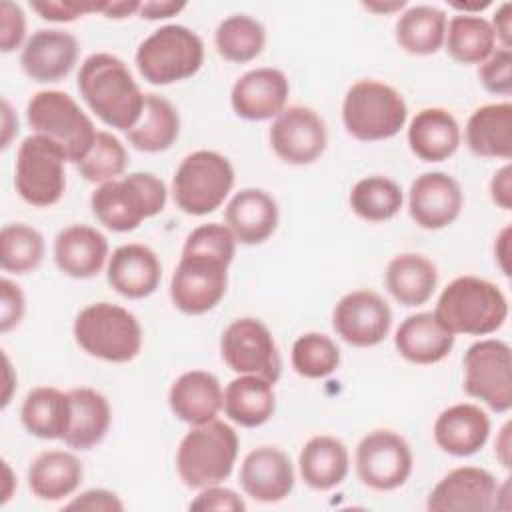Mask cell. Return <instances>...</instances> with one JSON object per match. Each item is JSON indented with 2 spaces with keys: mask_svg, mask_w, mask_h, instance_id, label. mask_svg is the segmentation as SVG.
I'll list each match as a JSON object with an SVG mask.
<instances>
[{
  "mask_svg": "<svg viewBox=\"0 0 512 512\" xmlns=\"http://www.w3.org/2000/svg\"><path fill=\"white\" fill-rule=\"evenodd\" d=\"M384 282L396 302L414 308L432 298L438 284V270L426 256L402 252L388 262Z\"/></svg>",
  "mask_w": 512,
  "mask_h": 512,
  "instance_id": "34",
  "label": "cell"
},
{
  "mask_svg": "<svg viewBox=\"0 0 512 512\" xmlns=\"http://www.w3.org/2000/svg\"><path fill=\"white\" fill-rule=\"evenodd\" d=\"M214 44L224 60L246 64L262 54L266 46V30L248 14H232L218 24Z\"/></svg>",
  "mask_w": 512,
  "mask_h": 512,
  "instance_id": "40",
  "label": "cell"
},
{
  "mask_svg": "<svg viewBox=\"0 0 512 512\" xmlns=\"http://www.w3.org/2000/svg\"><path fill=\"white\" fill-rule=\"evenodd\" d=\"M22 426L36 438L62 440L70 424V396L54 386L32 388L20 408Z\"/></svg>",
  "mask_w": 512,
  "mask_h": 512,
  "instance_id": "36",
  "label": "cell"
},
{
  "mask_svg": "<svg viewBox=\"0 0 512 512\" xmlns=\"http://www.w3.org/2000/svg\"><path fill=\"white\" fill-rule=\"evenodd\" d=\"M76 80L82 100L106 126L128 132L138 122L144 94L122 58L108 52L90 54Z\"/></svg>",
  "mask_w": 512,
  "mask_h": 512,
  "instance_id": "2",
  "label": "cell"
},
{
  "mask_svg": "<svg viewBox=\"0 0 512 512\" xmlns=\"http://www.w3.org/2000/svg\"><path fill=\"white\" fill-rule=\"evenodd\" d=\"M84 478L82 462L66 450L40 452L28 468L30 492L46 502H56L72 496Z\"/></svg>",
  "mask_w": 512,
  "mask_h": 512,
  "instance_id": "32",
  "label": "cell"
},
{
  "mask_svg": "<svg viewBox=\"0 0 512 512\" xmlns=\"http://www.w3.org/2000/svg\"><path fill=\"white\" fill-rule=\"evenodd\" d=\"M352 212L366 222H386L392 220L402 204L404 194L398 182L388 176H366L360 178L348 196Z\"/></svg>",
  "mask_w": 512,
  "mask_h": 512,
  "instance_id": "39",
  "label": "cell"
},
{
  "mask_svg": "<svg viewBox=\"0 0 512 512\" xmlns=\"http://www.w3.org/2000/svg\"><path fill=\"white\" fill-rule=\"evenodd\" d=\"M510 428H512V424L506 422V424L502 426L498 438H496V444H494L496 458L500 460V464H502L504 468H510V446H512V442H510Z\"/></svg>",
  "mask_w": 512,
  "mask_h": 512,
  "instance_id": "54",
  "label": "cell"
},
{
  "mask_svg": "<svg viewBox=\"0 0 512 512\" xmlns=\"http://www.w3.org/2000/svg\"><path fill=\"white\" fill-rule=\"evenodd\" d=\"M140 4L138 0H120V2H96V12L104 14L106 18H112V20H122V18H128L132 14H138L140 10Z\"/></svg>",
  "mask_w": 512,
  "mask_h": 512,
  "instance_id": "53",
  "label": "cell"
},
{
  "mask_svg": "<svg viewBox=\"0 0 512 512\" xmlns=\"http://www.w3.org/2000/svg\"><path fill=\"white\" fill-rule=\"evenodd\" d=\"M454 340L456 336L438 322L434 312L410 314L394 334L398 354L420 366L442 362L452 352Z\"/></svg>",
  "mask_w": 512,
  "mask_h": 512,
  "instance_id": "27",
  "label": "cell"
},
{
  "mask_svg": "<svg viewBox=\"0 0 512 512\" xmlns=\"http://www.w3.org/2000/svg\"><path fill=\"white\" fill-rule=\"evenodd\" d=\"M180 134L178 110L160 94H144V108L138 122L126 132L128 142L148 154L168 150Z\"/></svg>",
  "mask_w": 512,
  "mask_h": 512,
  "instance_id": "35",
  "label": "cell"
},
{
  "mask_svg": "<svg viewBox=\"0 0 512 512\" xmlns=\"http://www.w3.org/2000/svg\"><path fill=\"white\" fill-rule=\"evenodd\" d=\"M290 94L288 78L282 70L260 66L244 72L230 90L232 110L252 122L276 118Z\"/></svg>",
  "mask_w": 512,
  "mask_h": 512,
  "instance_id": "20",
  "label": "cell"
},
{
  "mask_svg": "<svg viewBox=\"0 0 512 512\" xmlns=\"http://www.w3.org/2000/svg\"><path fill=\"white\" fill-rule=\"evenodd\" d=\"M224 364L236 374H254L276 384L282 374V360L270 328L258 318H236L220 338Z\"/></svg>",
  "mask_w": 512,
  "mask_h": 512,
  "instance_id": "13",
  "label": "cell"
},
{
  "mask_svg": "<svg viewBox=\"0 0 512 512\" xmlns=\"http://www.w3.org/2000/svg\"><path fill=\"white\" fill-rule=\"evenodd\" d=\"M32 10L48 22H74L84 14L96 12V2H76V0H40L30 2Z\"/></svg>",
  "mask_w": 512,
  "mask_h": 512,
  "instance_id": "46",
  "label": "cell"
},
{
  "mask_svg": "<svg viewBox=\"0 0 512 512\" xmlns=\"http://www.w3.org/2000/svg\"><path fill=\"white\" fill-rule=\"evenodd\" d=\"M232 162L216 150H196L182 158L172 178L174 204L190 216L220 208L234 186Z\"/></svg>",
  "mask_w": 512,
  "mask_h": 512,
  "instance_id": "10",
  "label": "cell"
},
{
  "mask_svg": "<svg viewBox=\"0 0 512 512\" xmlns=\"http://www.w3.org/2000/svg\"><path fill=\"white\" fill-rule=\"evenodd\" d=\"M298 470L306 486L314 490H332L338 484H342L348 476V448L336 436H312L300 450Z\"/></svg>",
  "mask_w": 512,
  "mask_h": 512,
  "instance_id": "31",
  "label": "cell"
},
{
  "mask_svg": "<svg viewBox=\"0 0 512 512\" xmlns=\"http://www.w3.org/2000/svg\"><path fill=\"white\" fill-rule=\"evenodd\" d=\"M464 140L472 154L480 158L512 156V104L496 102L476 108L464 128Z\"/></svg>",
  "mask_w": 512,
  "mask_h": 512,
  "instance_id": "30",
  "label": "cell"
},
{
  "mask_svg": "<svg viewBox=\"0 0 512 512\" xmlns=\"http://www.w3.org/2000/svg\"><path fill=\"white\" fill-rule=\"evenodd\" d=\"M166 184L152 172H130L128 176L100 184L90 196L96 220L112 232H130L146 218L160 214L166 206Z\"/></svg>",
  "mask_w": 512,
  "mask_h": 512,
  "instance_id": "4",
  "label": "cell"
},
{
  "mask_svg": "<svg viewBox=\"0 0 512 512\" xmlns=\"http://www.w3.org/2000/svg\"><path fill=\"white\" fill-rule=\"evenodd\" d=\"M236 458V430L222 420H210L192 426L180 440L176 450V472L184 486L200 490L222 484L232 474Z\"/></svg>",
  "mask_w": 512,
  "mask_h": 512,
  "instance_id": "5",
  "label": "cell"
},
{
  "mask_svg": "<svg viewBox=\"0 0 512 512\" xmlns=\"http://www.w3.org/2000/svg\"><path fill=\"white\" fill-rule=\"evenodd\" d=\"M106 278L120 296L140 300L156 292L162 280V264L152 248L136 242L122 244L108 258Z\"/></svg>",
  "mask_w": 512,
  "mask_h": 512,
  "instance_id": "22",
  "label": "cell"
},
{
  "mask_svg": "<svg viewBox=\"0 0 512 512\" xmlns=\"http://www.w3.org/2000/svg\"><path fill=\"white\" fill-rule=\"evenodd\" d=\"M26 312V298L22 288L8 280H0V332L6 334L12 328H16Z\"/></svg>",
  "mask_w": 512,
  "mask_h": 512,
  "instance_id": "47",
  "label": "cell"
},
{
  "mask_svg": "<svg viewBox=\"0 0 512 512\" xmlns=\"http://www.w3.org/2000/svg\"><path fill=\"white\" fill-rule=\"evenodd\" d=\"M224 414L238 426L258 428L276 410L274 384L254 374H238L224 388Z\"/></svg>",
  "mask_w": 512,
  "mask_h": 512,
  "instance_id": "33",
  "label": "cell"
},
{
  "mask_svg": "<svg viewBox=\"0 0 512 512\" xmlns=\"http://www.w3.org/2000/svg\"><path fill=\"white\" fill-rule=\"evenodd\" d=\"M408 106L404 96L390 84L378 80L354 82L342 100V122L346 132L360 142L394 138L406 124Z\"/></svg>",
  "mask_w": 512,
  "mask_h": 512,
  "instance_id": "7",
  "label": "cell"
},
{
  "mask_svg": "<svg viewBox=\"0 0 512 512\" xmlns=\"http://www.w3.org/2000/svg\"><path fill=\"white\" fill-rule=\"evenodd\" d=\"M464 392L504 414L512 408V352L504 340L484 338L468 346L464 360Z\"/></svg>",
  "mask_w": 512,
  "mask_h": 512,
  "instance_id": "12",
  "label": "cell"
},
{
  "mask_svg": "<svg viewBox=\"0 0 512 512\" xmlns=\"http://www.w3.org/2000/svg\"><path fill=\"white\" fill-rule=\"evenodd\" d=\"M446 24L444 10L430 4L410 6L396 20V42L404 52L414 56L436 54L444 46Z\"/></svg>",
  "mask_w": 512,
  "mask_h": 512,
  "instance_id": "37",
  "label": "cell"
},
{
  "mask_svg": "<svg viewBox=\"0 0 512 512\" xmlns=\"http://www.w3.org/2000/svg\"><path fill=\"white\" fill-rule=\"evenodd\" d=\"M432 434L442 452L458 458L472 456L488 442L490 418L476 404H452L436 416Z\"/></svg>",
  "mask_w": 512,
  "mask_h": 512,
  "instance_id": "23",
  "label": "cell"
},
{
  "mask_svg": "<svg viewBox=\"0 0 512 512\" xmlns=\"http://www.w3.org/2000/svg\"><path fill=\"white\" fill-rule=\"evenodd\" d=\"M434 316L454 336H488L506 322L508 300L494 282L466 274L442 290Z\"/></svg>",
  "mask_w": 512,
  "mask_h": 512,
  "instance_id": "3",
  "label": "cell"
},
{
  "mask_svg": "<svg viewBox=\"0 0 512 512\" xmlns=\"http://www.w3.org/2000/svg\"><path fill=\"white\" fill-rule=\"evenodd\" d=\"M464 208L460 182L446 172H424L408 190V214L424 230L450 226Z\"/></svg>",
  "mask_w": 512,
  "mask_h": 512,
  "instance_id": "18",
  "label": "cell"
},
{
  "mask_svg": "<svg viewBox=\"0 0 512 512\" xmlns=\"http://www.w3.org/2000/svg\"><path fill=\"white\" fill-rule=\"evenodd\" d=\"M508 246H510V228L506 226L502 232H500V236H498V240H496V246H494V254H496V260H498V264H500V268H502V272L506 274V276H510V266H508Z\"/></svg>",
  "mask_w": 512,
  "mask_h": 512,
  "instance_id": "56",
  "label": "cell"
},
{
  "mask_svg": "<svg viewBox=\"0 0 512 512\" xmlns=\"http://www.w3.org/2000/svg\"><path fill=\"white\" fill-rule=\"evenodd\" d=\"M106 236L86 224H70L54 238V262L70 278L86 280L96 276L108 262Z\"/></svg>",
  "mask_w": 512,
  "mask_h": 512,
  "instance_id": "24",
  "label": "cell"
},
{
  "mask_svg": "<svg viewBox=\"0 0 512 512\" xmlns=\"http://www.w3.org/2000/svg\"><path fill=\"white\" fill-rule=\"evenodd\" d=\"M2 148H6L10 144V138L14 132H18V118L12 112L8 100H2Z\"/></svg>",
  "mask_w": 512,
  "mask_h": 512,
  "instance_id": "55",
  "label": "cell"
},
{
  "mask_svg": "<svg viewBox=\"0 0 512 512\" xmlns=\"http://www.w3.org/2000/svg\"><path fill=\"white\" fill-rule=\"evenodd\" d=\"M190 510H218V512H244L246 502L232 488L220 484L200 488L198 496L190 502Z\"/></svg>",
  "mask_w": 512,
  "mask_h": 512,
  "instance_id": "48",
  "label": "cell"
},
{
  "mask_svg": "<svg viewBox=\"0 0 512 512\" xmlns=\"http://www.w3.org/2000/svg\"><path fill=\"white\" fill-rule=\"evenodd\" d=\"M354 466L364 486L378 492H390L406 484L412 474L414 456L410 444L398 432L378 428L358 442Z\"/></svg>",
  "mask_w": 512,
  "mask_h": 512,
  "instance_id": "14",
  "label": "cell"
},
{
  "mask_svg": "<svg viewBox=\"0 0 512 512\" xmlns=\"http://www.w3.org/2000/svg\"><path fill=\"white\" fill-rule=\"evenodd\" d=\"M492 2L490 0H484V2H472V4H466V2H450L452 8L460 10V14H476V12H482L484 8H488Z\"/></svg>",
  "mask_w": 512,
  "mask_h": 512,
  "instance_id": "58",
  "label": "cell"
},
{
  "mask_svg": "<svg viewBox=\"0 0 512 512\" xmlns=\"http://www.w3.org/2000/svg\"><path fill=\"white\" fill-rule=\"evenodd\" d=\"M490 198L492 202L502 208H512V166L504 164L490 180Z\"/></svg>",
  "mask_w": 512,
  "mask_h": 512,
  "instance_id": "50",
  "label": "cell"
},
{
  "mask_svg": "<svg viewBox=\"0 0 512 512\" xmlns=\"http://www.w3.org/2000/svg\"><path fill=\"white\" fill-rule=\"evenodd\" d=\"M34 134L50 138L68 162L80 164L96 140V128L78 102L62 90H40L26 104Z\"/></svg>",
  "mask_w": 512,
  "mask_h": 512,
  "instance_id": "9",
  "label": "cell"
},
{
  "mask_svg": "<svg viewBox=\"0 0 512 512\" xmlns=\"http://www.w3.org/2000/svg\"><path fill=\"white\" fill-rule=\"evenodd\" d=\"M268 136L274 154L294 166L316 162L328 144L326 122L308 106L284 108L274 118Z\"/></svg>",
  "mask_w": 512,
  "mask_h": 512,
  "instance_id": "16",
  "label": "cell"
},
{
  "mask_svg": "<svg viewBox=\"0 0 512 512\" xmlns=\"http://www.w3.org/2000/svg\"><path fill=\"white\" fill-rule=\"evenodd\" d=\"M482 86L490 94L510 96L512 94V48H496L478 70Z\"/></svg>",
  "mask_w": 512,
  "mask_h": 512,
  "instance_id": "44",
  "label": "cell"
},
{
  "mask_svg": "<svg viewBox=\"0 0 512 512\" xmlns=\"http://www.w3.org/2000/svg\"><path fill=\"white\" fill-rule=\"evenodd\" d=\"M224 404L220 380L206 370H188L180 374L168 390V406L172 414L190 424H206L216 420Z\"/></svg>",
  "mask_w": 512,
  "mask_h": 512,
  "instance_id": "26",
  "label": "cell"
},
{
  "mask_svg": "<svg viewBox=\"0 0 512 512\" xmlns=\"http://www.w3.org/2000/svg\"><path fill=\"white\" fill-rule=\"evenodd\" d=\"M408 146L424 162H442L460 146V126L454 114L440 106L422 108L410 120Z\"/></svg>",
  "mask_w": 512,
  "mask_h": 512,
  "instance_id": "28",
  "label": "cell"
},
{
  "mask_svg": "<svg viewBox=\"0 0 512 512\" xmlns=\"http://www.w3.org/2000/svg\"><path fill=\"white\" fill-rule=\"evenodd\" d=\"M64 510H90V512H122L124 504L122 500L104 488H92L82 492L80 496H74L68 504H64Z\"/></svg>",
  "mask_w": 512,
  "mask_h": 512,
  "instance_id": "49",
  "label": "cell"
},
{
  "mask_svg": "<svg viewBox=\"0 0 512 512\" xmlns=\"http://www.w3.org/2000/svg\"><path fill=\"white\" fill-rule=\"evenodd\" d=\"M134 64L148 84L168 86L182 82L202 68L204 42L188 26L166 24L140 42Z\"/></svg>",
  "mask_w": 512,
  "mask_h": 512,
  "instance_id": "8",
  "label": "cell"
},
{
  "mask_svg": "<svg viewBox=\"0 0 512 512\" xmlns=\"http://www.w3.org/2000/svg\"><path fill=\"white\" fill-rule=\"evenodd\" d=\"M184 8H186L184 2H170V0H160L158 2V0H152V2H142L138 14L144 20H162V18L176 16Z\"/></svg>",
  "mask_w": 512,
  "mask_h": 512,
  "instance_id": "52",
  "label": "cell"
},
{
  "mask_svg": "<svg viewBox=\"0 0 512 512\" xmlns=\"http://www.w3.org/2000/svg\"><path fill=\"white\" fill-rule=\"evenodd\" d=\"M234 254L236 238L228 226L210 222L194 228L184 240L170 278L172 304L188 316L214 310L226 294Z\"/></svg>",
  "mask_w": 512,
  "mask_h": 512,
  "instance_id": "1",
  "label": "cell"
},
{
  "mask_svg": "<svg viewBox=\"0 0 512 512\" xmlns=\"http://www.w3.org/2000/svg\"><path fill=\"white\" fill-rule=\"evenodd\" d=\"M490 24L496 34V42H500L502 48H512V4L510 2H504L496 8Z\"/></svg>",
  "mask_w": 512,
  "mask_h": 512,
  "instance_id": "51",
  "label": "cell"
},
{
  "mask_svg": "<svg viewBox=\"0 0 512 512\" xmlns=\"http://www.w3.org/2000/svg\"><path fill=\"white\" fill-rule=\"evenodd\" d=\"M278 204L262 188H242L224 210V220L236 242L254 246L266 242L278 226Z\"/></svg>",
  "mask_w": 512,
  "mask_h": 512,
  "instance_id": "25",
  "label": "cell"
},
{
  "mask_svg": "<svg viewBox=\"0 0 512 512\" xmlns=\"http://www.w3.org/2000/svg\"><path fill=\"white\" fill-rule=\"evenodd\" d=\"M444 46L458 64H482L496 50V34L480 14H456L446 24Z\"/></svg>",
  "mask_w": 512,
  "mask_h": 512,
  "instance_id": "38",
  "label": "cell"
},
{
  "mask_svg": "<svg viewBox=\"0 0 512 512\" xmlns=\"http://www.w3.org/2000/svg\"><path fill=\"white\" fill-rule=\"evenodd\" d=\"M78 54L80 44L74 34L58 28H42L22 46L20 66L34 82H60L76 66Z\"/></svg>",
  "mask_w": 512,
  "mask_h": 512,
  "instance_id": "19",
  "label": "cell"
},
{
  "mask_svg": "<svg viewBox=\"0 0 512 512\" xmlns=\"http://www.w3.org/2000/svg\"><path fill=\"white\" fill-rule=\"evenodd\" d=\"M44 236L24 224H4L0 230V266L10 274H28L44 260Z\"/></svg>",
  "mask_w": 512,
  "mask_h": 512,
  "instance_id": "41",
  "label": "cell"
},
{
  "mask_svg": "<svg viewBox=\"0 0 512 512\" xmlns=\"http://www.w3.org/2000/svg\"><path fill=\"white\" fill-rule=\"evenodd\" d=\"M128 166V152L124 144L110 132H98L90 152L76 164L80 176L92 184H104L124 174Z\"/></svg>",
  "mask_w": 512,
  "mask_h": 512,
  "instance_id": "43",
  "label": "cell"
},
{
  "mask_svg": "<svg viewBox=\"0 0 512 512\" xmlns=\"http://www.w3.org/2000/svg\"><path fill=\"white\" fill-rule=\"evenodd\" d=\"M26 38V14L20 4L2 0L0 2V50L14 52ZM26 44V42H24Z\"/></svg>",
  "mask_w": 512,
  "mask_h": 512,
  "instance_id": "45",
  "label": "cell"
},
{
  "mask_svg": "<svg viewBox=\"0 0 512 512\" xmlns=\"http://www.w3.org/2000/svg\"><path fill=\"white\" fill-rule=\"evenodd\" d=\"M74 340L92 358L126 364L142 350V326L138 318L112 302H94L74 318Z\"/></svg>",
  "mask_w": 512,
  "mask_h": 512,
  "instance_id": "6",
  "label": "cell"
},
{
  "mask_svg": "<svg viewBox=\"0 0 512 512\" xmlns=\"http://www.w3.org/2000/svg\"><path fill=\"white\" fill-rule=\"evenodd\" d=\"M70 424L64 444L72 450H90L104 440L112 424V410L106 396L94 388L78 386L68 390Z\"/></svg>",
  "mask_w": 512,
  "mask_h": 512,
  "instance_id": "29",
  "label": "cell"
},
{
  "mask_svg": "<svg viewBox=\"0 0 512 512\" xmlns=\"http://www.w3.org/2000/svg\"><path fill=\"white\" fill-rule=\"evenodd\" d=\"M498 486L486 468L460 466L438 480L428 494L426 508L430 512H492Z\"/></svg>",
  "mask_w": 512,
  "mask_h": 512,
  "instance_id": "17",
  "label": "cell"
},
{
  "mask_svg": "<svg viewBox=\"0 0 512 512\" xmlns=\"http://www.w3.org/2000/svg\"><path fill=\"white\" fill-rule=\"evenodd\" d=\"M238 482L252 500L272 504L292 492L294 468L288 454L280 448L258 446L244 456Z\"/></svg>",
  "mask_w": 512,
  "mask_h": 512,
  "instance_id": "21",
  "label": "cell"
},
{
  "mask_svg": "<svg viewBox=\"0 0 512 512\" xmlns=\"http://www.w3.org/2000/svg\"><path fill=\"white\" fill-rule=\"evenodd\" d=\"M334 332L350 346L370 348L380 344L392 328V310L374 290H352L332 310Z\"/></svg>",
  "mask_w": 512,
  "mask_h": 512,
  "instance_id": "15",
  "label": "cell"
},
{
  "mask_svg": "<svg viewBox=\"0 0 512 512\" xmlns=\"http://www.w3.org/2000/svg\"><path fill=\"white\" fill-rule=\"evenodd\" d=\"M64 152L46 136H26L16 152L14 188L18 196L36 208H48L60 202L66 190Z\"/></svg>",
  "mask_w": 512,
  "mask_h": 512,
  "instance_id": "11",
  "label": "cell"
},
{
  "mask_svg": "<svg viewBox=\"0 0 512 512\" xmlns=\"http://www.w3.org/2000/svg\"><path fill=\"white\" fill-rule=\"evenodd\" d=\"M362 6L370 12H376V14H388V12H396V10H402L406 6L404 0H396V2H362Z\"/></svg>",
  "mask_w": 512,
  "mask_h": 512,
  "instance_id": "57",
  "label": "cell"
},
{
  "mask_svg": "<svg viewBox=\"0 0 512 512\" xmlns=\"http://www.w3.org/2000/svg\"><path fill=\"white\" fill-rule=\"evenodd\" d=\"M290 362L302 378H326L340 366V348L322 332H306L292 344Z\"/></svg>",
  "mask_w": 512,
  "mask_h": 512,
  "instance_id": "42",
  "label": "cell"
}]
</instances>
